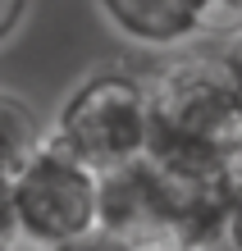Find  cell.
Masks as SVG:
<instances>
[{
	"mask_svg": "<svg viewBox=\"0 0 242 251\" xmlns=\"http://www.w3.org/2000/svg\"><path fill=\"white\" fill-rule=\"evenodd\" d=\"M51 137L96 174L128 169L156 146V96L151 82L124 69H101L64 96Z\"/></svg>",
	"mask_w": 242,
	"mask_h": 251,
	"instance_id": "6da1fadb",
	"label": "cell"
},
{
	"mask_svg": "<svg viewBox=\"0 0 242 251\" xmlns=\"http://www.w3.org/2000/svg\"><path fill=\"white\" fill-rule=\"evenodd\" d=\"M9 183L27 247L46 251L101 228V174L82 165L73 151H64L51 132Z\"/></svg>",
	"mask_w": 242,
	"mask_h": 251,
	"instance_id": "7a4b0ae2",
	"label": "cell"
},
{
	"mask_svg": "<svg viewBox=\"0 0 242 251\" xmlns=\"http://www.w3.org/2000/svg\"><path fill=\"white\" fill-rule=\"evenodd\" d=\"M101 19L146 50H183L215 27L210 0H96Z\"/></svg>",
	"mask_w": 242,
	"mask_h": 251,
	"instance_id": "3957f363",
	"label": "cell"
},
{
	"mask_svg": "<svg viewBox=\"0 0 242 251\" xmlns=\"http://www.w3.org/2000/svg\"><path fill=\"white\" fill-rule=\"evenodd\" d=\"M41 142H46V132H41L32 105L14 92H0V178H14Z\"/></svg>",
	"mask_w": 242,
	"mask_h": 251,
	"instance_id": "277c9868",
	"label": "cell"
},
{
	"mask_svg": "<svg viewBox=\"0 0 242 251\" xmlns=\"http://www.w3.org/2000/svg\"><path fill=\"white\" fill-rule=\"evenodd\" d=\"M23 242V228H19V210H14V183L0 178V251H19Z\"/></svg>",
	"mask_w": 242,
	"mask_h": 251,
	"instance_id": "5b68a950",
	"label": "cell"
},
{
	"mask_svg": "<svg viewBox=\"0 0 242 251\" xmlns=\"http://www.w3.org/2000/svg\"><path fill=\"white\" fill-rule=\"evenodd\" d=\"M46 251H137V247L124 242V238L110 233V228H92V233H82V238H69V242L46 247Z\"/></svg>",
	"mask_w": 242,
	"mask_h": 251,
	"instance_id": "8992f818",
	"label": "cell"
},
{
	"mask_svg": "<svg viewBox=\"0 0 242 251\" xmlns=\"http://www.w3.org/2000/svg\"><path fill=\"white\" fill-rule=\"evenodd\" d=\"M27 5H32V0H0V46H5V41L23 27Z\"/></svg>",
	"mask_w": 242,
	"mask_h": 251,
	"instance_id": "52a82bcc",
	"label": "cell"
},
{
	"mask_svg": "<svg viewBox=\"0 0 242 251\" xmlns=\"http://www.w3.org/2000/svg\"><path fill=\"white\" fill-rule=\"evenodd\" d=\"M210 9H215V23L242 27V0H210Z\"/></svg>",
	"mask_w": 242,
	"mask_h": 251,
	"instance_id": "ba28073f",
	"label": "cell"
},
{
	"mask_svg": "<svg viewBox=\"0 0 242 251\" xmlns=\"http://www.w3.org/2000/svg\"><path fill=\"white\" fill-rule=\"evenodd\" d=\"M224 247H229V251H242V197L233 201V210H229V228H224Z\"/></svg>",
	"mask_w": 242,
	"mask_h": 251,
	"instance_id": "9c48e42d",
	"label": "cell"
},
{
	"mask_svg": "<svg viewBox=\"0 0 242 251\" xmlns=\"http://www.w3.org/2000/svg\"><path fill=\"white\" fill-rule=\"evenodd\" d=\"M219 50H224V60H229V69H233V78L242 82V27H233V37L224 41Z\"/></svg>",
	"mask_w": 242,
	"mask_h": 251,
	"instance_id": "30bf717a",
	"label": "cell"
},
{
	"mask_svg": "<svg viewBox=\"0 0 242 251\" xmlns=\"http://www.w3.org/2000/svg\"><path fill=\"white\" fill-rule=\"evenodd\" d=\"M196 251H229V247H196Z\"/></svg>",
	"mask_w": 242,
	"mask_h": 251,
	"instance_id": "8fae6325",
	"label": "cell"
}]
</instances>
